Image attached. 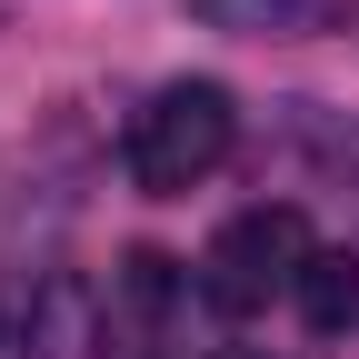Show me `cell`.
I'll return each instance as SVG.
<instances>
[{
    "mask_svg": "<svg viewBox=\"0 0 359 359\" xmlns=\"http://www.w3.org/2000/svg\"><path fill=\"white\" fill-rule=\"evenodd\" d=\"M230 140H240L230 90L219 80H170L160 100L130 120V180H140L150 200H180V190H200V180L230 160Z\"/></svg>",
    "mask_w": 359,
    "mask_h": 359,
    "instance_id": "obj_1",
    "label": "cell"
},
{
    "mask_svg": "<svg viewBox=\"0 0 359 359\" xmlns=\"http://www.w3.org/2000/svg\"><path fill=\"white\" fill-rule=\"evenodd\" d=\"M299 259H309V219L299 210H240L219 230V250L200 259V299L219 320H250L269 299V280H299Z\"/></svg>",
    "mask_w": 359,
    "mask_h": 359,
    "instance_id": "obj_2",
    "label": "cell"
},
{
    "mask_svg": "<svg viewBox=\"0 0 359 359\" xmlns=\"http://www.w3.org/2000/svg\"><path fill=\"white\" fill-rule=\"evenodd\" d=\"M20 359H100V290H90L80 269H50V280L30 290Z\"/></svg>",
    "mask_w": 359,
    "mask_h": 359,
    "instance_id": "obj_3",
    "label": "cell"
},
{
    "mask_svg": "<svg viewBox=\"0 0 359 359\" xmlns=\"http://www.w3.org/2000/svg\"><path fill=\"white\" fill-rule=\"evenodd\" d=\"M190 20L230 40H320L359 20V0H190Z\"/></svg>",
    "mask_w": 359,
    "mask_h": 359,
    "instance_id": "obj_4",
    "label": "cell"
},
{
    "mask_svg": "<svg viewBox=\"0 0 359 359\" xmlns=\"http://www.w3.org/2000/svg\"><path fill=\"white\" fill-rule=\"evenodd\" d=\"M290 299H299V320L320 330V339H339V330L359 320V259H349V250H309L299 280H290Z\"/></svg>",
    "mask_w": 359,
    "mask_h": 359,
    "instance_id": "obj_5",
    "label": "cell"
},
{
    "mask_svg": "<svg viewBox=\"0 0 359 359\" xmlns=\"http://www.w3.org/2000/svg\"><path fill=\"white\" fill-rule=\"evenodd\" d=\"M290 140L309 150V170H320V180H339V190H359V120H349V110L290 100Z\"/></svg>",
    "mask_w": 359,
    "mask_h": 359,
    "instance_id": "obj_6",
    "label": "cell"
},
{
    "mask_svg": "<svg viewBox=\"0 0 359 359\" xmlns=\"http://www.w3.org/2000/svg\"><path fill=\"white\" fill-rule=\"evenodd\" d=\"M120 290L140 299V309H170V299H180V259H170V250H130V259H120Z\"/></svg>",
    "mask_w": 359,
    "mask_h": 359,
    "instance_id": "obj_7",
    "label": "cell"
},
{
    "mask_svg": "<svg viewBox=\"0 0 359 359\" xmlns=\"http://www.w3.org/2000/svg\"><path fill=\"white\" fill-rule=\"evenodd\" d=\"M210 359H269V349H250V339H230V349H210Z\"/></svg>",
    "mask_w": 359,
    "mask_h": 359,
    "instance_id": "obj_8",
    "label": "cell"
},
{
    "mask_svg": "<svg viewBox=\"0 0 359 359\" xmlns=\"http://www.w3.org/2000/svg\"><path fill=\"white\" fill-rule=\"evenodd\" d=\"M0 349H11V309H0Z\"/></svg>",
    "mask_w": 359,
    "mask_h": 359,
    "instance_id": "obj_9",
    "label": "cell"
}]
</instances>
